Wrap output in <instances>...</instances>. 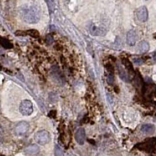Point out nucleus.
<instances>
[{"label":"nucleus","instance_id":"1","mask_svg":"<svg viewBox=\"0 0 156 156\" xmlns=\"http://www.w3.org/2000/svg\"><path fill=\"white\" fill-rule=\"evenodd\" d=\"M19 14L23 21L27 23H36L40 18V12L36 5L24 4L19 9Z\"/></svg>","mask_w":156,"mask_h":156},{"label":"nucleus","instance_id":"2","mask_svg":"<svg viewBox=\"0 0 156 156\" xmlns=\"http://www.w3.org/2000/svg\"><path fill=\"white\" fill-rule=\"evenodd\" d=\"M20 112L23 115L27 116L30 115L33 112V104L29 100H23L21 101L20 105Z\"/></svg>","mask_w":156,"mask_h":156},{"label":"nucleus","instance_id":"3","mask_svg":"<svg viewBox=\"0 0 156 156\" xmlns=\"http://www.w3.org/2000/svg\"><path fill=\"white\" fill-rule=\"evenodd\" d=\"M34 140L37 144L44 145L48 144L49 141V133L46 130H41V131L37 132L34 135Z\"/></svg>","mask_w":156,"mask_h":156},{"label":"nucleus","instance_id":"4","mask_svg":"<svg viewBox=\"0 0 156 156\" xmlns=\"http://www.w3.org/2000/svg\"><path fill=\"white\" fill-rule=\"evenodd\" d=\"M29 129V124L27 122H20L15 126L14 133L17 136H23L27 133Z\"/></svg>","mask_w":156,"mask_h":156},{"label":"nucleus","instance_id":"5","mask_svg":"<svg viewBox=\"0 0 156 156\" xmlns=\"http://www.w3.org/2000/svg\"><path fill=\"white\" fill-rule=\"evenodd\" d=\"M136 147L141 150V151H145L147 152H154V138L149 139L144 143H140L136 145Z\"/></svg>","mask_w":156,"mask_h":156},{"label":"nucleus","instance_id":"6","mask_svg":"<svg viewBox=\"0 0 156 156\" xmlns=\"http://www.w3.org/2000/svg\"><path fill=\"white\" fill-rule=\"evenodd\" d=\"M136 17H137L138 20L141 22L147 21V18H148V12H147V9L145 6H140V8L137 9Z\"/></svg>","mask_w":156,"mask_h":156},{"label":"nucleus","instance_id":"7","mask_svg":"<svg viewBox=\"0 0 156 156\" xmlns=\"http://www.w3.org/2000/svg\"><path fill=\"white\" fill-rule=\"evenodd\" d=\"M75 140L80 145H83L85 142V130L83 128H79L75 133Z\"/></svg>","mask_w":156,"mask_h":156},{"label":"nucleus","instance_id":"8","mask_svg":"<svg viewBox=\"0 0 156 156\" xmlns=\"http://www.w3.org/2000/svg\"><path fill=\"white\" fill-rule=\"evenodd\" d=\"M137 41V34L136 31L133 30H130L128 31L126 34V43L129 46H133Z\"/></svg>","mask_w":156,"mask_h":156},{"label":"nucleus","instance_id":"9","mask_svg":"<svg viewBox=\"0 0 156 156\" xmlns=\"http://www.w3.org/2000/svg\"><path fill=\"white\" fill-rule=\"evenodd\" d=\"M90 32L92 35L104 36L106 34V30L101 27H96L95 25L91 24L90 26Z\"/></svg>","mask_w":156,"mask_h":156},{"label":"nucleus","instance_id":"10","mask_svg":"<svg viewBox=\"0 0 156 156\" xmlns=\"http://www.w3.org/2000/svg\"><path fill=\"white\" fill-rule=\"evenodd\" d=\"M117 67H118V71H119V77L122 79L123 81L125 82H129V75L126 73L125 69L122 66V65H117Z\"/></svg>","mask_w":156,"mask_h":156},{"label":"nucleus","instance_id":"11","mask_svg":"<svg viewBox=\"0 0 156 156\" xmlns=\"http://www.w3.org/2000/svg\"><path fill=\"white\" fill-rule=\"evenodd\" d=\"M39 151V147L36 144H30L25 148V152L28 154H36Z\"/></svg>","mask_w":156,"mask_h":156},{"label":"nucleus","instance_id":"12","mask_svg":"<svg viewBox=\"0 0 156 156\" xmlns=\"http://www.w3.org/2000/svg\"><path fill=\"white\" fill-rule=\"evenodd\" d=\"M141 131L147 134H151L154 133V126L151 124H144L141 126Z\"/></svg>","mask_w":156,"mask_h":156},{"label":"nucleus","instance_id":"13","mask_svg":"<svg viewBox=\"0 0 156 156\" xmlns=\"http://www.w3.org/2000/svg\"><path fill=\"white\" fill-rule=\"evenodd\" d=\"M138 48L141 53H146V52L148 51L149 48H150V46H149V44L147 42V41H140V44H139Z\"/></svg>","mask_w":156,"mask_h":156},{"label":"nucleus","instance_id":"14","mask_svg":"<svg viewBox=\"0 0 156 156\" xmlns=\"http://www.w3.org/2000/svg\"><path fill=\"white\" fill-rule=\"evenodd\" d=\"M122 64L124 65V66L126 67V69H127L128 72H129V73H133V71L134 70H133V66H132V62H130L129 59H127V58H123L122 59Z\"/></svg>","mask_w":156,"mask_h":156},{"label":"nucleus","instance_id":"15","mask_svg":"<svg viewBox=\"0 0 156 156\" xmlns=\"http://www.w3.org/2000/svg\"><path fill=\"white\" fill-rule=\"evenodd\" d=\"M0 45L2 47H3L5 49H10L13 47L12 44L10 43V41H8L7 39L3 38V37H0Z\"/></svg>","mask_w":156,"mask_h":156},{"label":"nucleus","instance_id":"16","mask_svg":"<svg viewBox=\"0 0 156 156\" xmlns=\"http://www.w3.org/2000/svg\"><path fill=\"white\" fill-rule=\"evenodd\" d=\"M26 33H27V35L30 36L32 37H34V38H37V37H39V35H40L39 32L37 30H29Z\"/></svg>","mask_w":156,"mask_h":156},{"label":"nucleus","instance_id":"17","mask_svg":"<svg viewBox=\"0 0 156 156\" xmlns=\"http://www.w3.org/2000/svg\"><path fill=\"white\" fill-rule=\"evenodd\" d=\"M55 156H63V151H62V148H61L59 146H56V147H55Z\"/></svg>","mask_w":156,"mask_h":156},{"label":"nucleus","instance_id":"18","mask_svg":"<svg viewBox=\"0 0 156 156\" xmlns=\"http://www.w3.org/2000/svg\"><path fill=\"white\" fill-rule=\"evenodd\" d=\"M107 81H108V83H109V84H113L114 83V75L112 74V73H109V74L108 75V76H107Z\"/></svg>","mask_w":156,"mask_h":156},{"label":"nucleus","instance_id":"19","mask_svg":"<svg viewBox=\"0 0 156 156\" xmlns=\"http://www.w3.org/2000/svg\"><path fill=\"white\" fill-rule=\"evenodd\" d=\"M105 68H106L107 71H108V73L114 74V69H113V66H112V64L107 63L106 65H105Z\"/></svg>","mask_w":156,"mask_h":156},{"label":"nucleus","instance_id":"20","mask_svg":"<svg viewBox=\"0 0 156 156\" xmlns=\"http://www.w3.org/2000/svg\"><path fill=\"white\" fill-rule=\"evenodd\" d=\"M45 41H46V43L48 44H52V43L54 42V39L53 37H52V36H51L50 34H48V35L46 36V37H45Z\"/></svg>","mask_w":156,"mask_h":156},{"label":"nucleus","instance_id":"21","mask_svg":"<svg viewBox=\"0 0 156 156\" xmlns=\"http://www.w3.org/2000/svg\"><path fill=\"white\" fill-rule=\"evenodd\" d=\"M49 99L50 101H56L58 98H57V95L55 94V93H50L49 94Z\"/></svg>","mask_w":156,"mask_h":156},{"label":"nucleus","instance_id":"22","mask_svg":"<svg viewBox=\"0 0 156 156\" xmlns=\"http://www.w3.org/2000/svg\"><path fill=\"white\" fill-rule=\"evenodd\" d=\"M133 62H134L136 65L140 66V65H142V64L144 63V61L142 60L141 58H134V59H133Z\"/></svg>","mask_w":156,"mask_h":156},{"label":"nucleus","instance_id":"23","mask_svg":"<svg viewBox=\"0 0 156 156\" xmlns=\"http://www.w3.org/2000/svg\"><path fill=\"white\" fill-rule=\"evenodd\" d=\"M47 3H48V8H49V11L50 12H53V10H54V5H53V2H47Z\"/></svg>","mask_w":156,"mask_h":156},{"label":"nucleus","instance_id":"24","mask_svg":"<svg viewBox=\"0 0 156 156\" xmlns=\"http://www.w3.org/2000/svg\"><path fill=\"white\" fill-rule=\"evenodd\" d=\"M16 35L24 36V35H27V33H26V31H23V30H17V31L16 32Z\"/></svg>","mask_w":156,"mask_h":156},{"label":"nucleus","instance_id":"25","mask_svg":"<svg viewBox=\"0 0 156 156\" xmlns=\"http://www.w3.org/2000/svg\"><path fill=\"white\" fill-rule=\"evenodd\" d=\"M48 116L55 119V116H56V111H55V110H52V111H51V112H49V114H48Z\"/></svg>","mask_w":156,"mask_h":156},{"label":"nucleus","instance_id":"26","mask_svg":"<svg viewBox=\"0 0 156 156\" xmlns=\"http://www.w3.org/2000/svg\"><path fill=\"white\" fill-rule=\"evenodd\" d=\"M114 90H115V93H119V87H117V86H115V87H114Z\"/></svg>","mask_w":156,"mask_h":156},{"label":"nucleus","instance_id":"27","mask_svg":"<svg viewBox=\"0 0 156 156\" xmlns=\"http://www.w3.org/2000/svg\"><path fill=\"white\" fill-rule=\"evenodd\" d=\"M88 140L89 142H90V143H91V144H95V142H94V140H90V139H89V140Z\"/></svg>","mask_w":156,"mask_h":156}]
</instances>
